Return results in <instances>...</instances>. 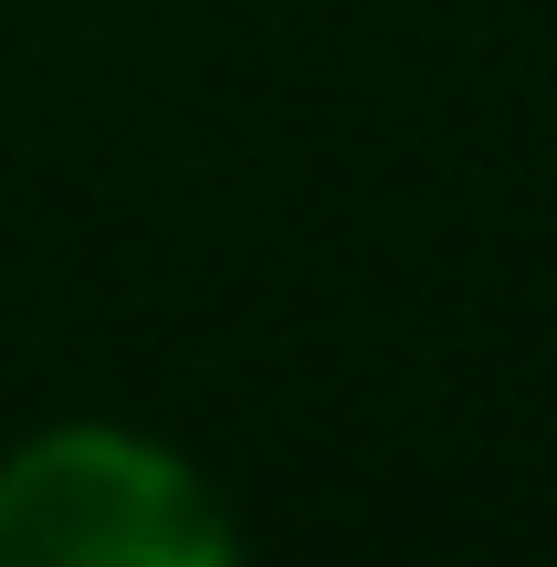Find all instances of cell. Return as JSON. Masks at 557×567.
<instances>
[{
	"instance_id": "1",
	"label": "cell",
	"mask_w": 557,
	"mask_h": 567,
	"mask_svg": "<svg viewBox=\"0 0 557 567\" xmlns=\"http://www.w3.org/2000/svg\"><path fill=\"white\" fill-rule=\"evenodd\" d=\"M231 515L179 452L42 431L0 463V567H221Z\"/></svg>"
}]
</instances>
